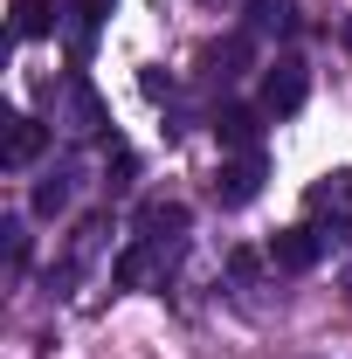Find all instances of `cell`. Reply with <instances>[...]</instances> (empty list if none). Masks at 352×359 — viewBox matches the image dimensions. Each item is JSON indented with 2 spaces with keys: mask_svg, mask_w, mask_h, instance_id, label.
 <instances>
[{
  "mask_svg": "<svg viewBox=\"0 0 352 359\" xmlns=\"http://www.w3.org/2000/svg\"><path fill=\"white\" fill-rule=\"evenodd\" d=\"M325 242H332V235H325V228H276V235H269V269H283V276H304V269H318L325 263Z\"/></svg>",
  "mask_w": 352,
  "mask_h": 359,
  "instance_id": "5b68a950",
  "label": "cell"
},
{
  "mask_svg": "<svg viewBox=\"0 0 352 359\" xmlns=\"http://www.w3.org/2000/svg\"><path fill=\"white\" fill-rule=\"evenodd\" d=\"M304 104H311V69L297 62V55H276V62L263 69V83H256V111L283 125V118H297Z\"/></svg>",
  "mask_w": 352,
  "mask_h": 359,
  "instance_id": "6da1fadb",
  "label": "cell"
},
{
  "mask_svg": "<svg viewBox=\"0 0 352 359\" xmlns=\"http://www.w3.org/2000/svg\"><path fill=\"white\" fill-rule=\"evenodd\" d=\"M215 138H221V152H263V111L256 104H221Z\"/></svg>",
  "mask_w": 352,
  "mask_h": 359,
  "instance_id": "ba28073f",
  "label": "cell"
},
{
  "mask_svg": "<svg viewBox=\"0 0 352 359\" xmlns=\"http://www.w3.org/2000/svg\"><path fill=\"white\" fill-rule=\"evenodd\" d=\"M111 7H118V0H62V35H69V55H76V62H90L97 28H104Z\"/></svg>",
  "mask_w": 352,
  "mask_h": 359,
  "instance_id": "9c48e42d",
  "label": "cell"
},
{
  "mask_svg": "<svg viewBox=\"0 0 352 359\" xmlns=\"http://www.w3.org/2000/svg\"><path fill=\"white\" fill-rule=\"evenodd\" d=\"M346 42H352V21H346Z\"/></svg>",
  "mask_w": 352,
  "mask_h": 359,
  "instance_id": "9a60e30c",
  "label": "cell"
},
{
  "mask_svg": "<svg viewBox=\"0 0 352 359\" xmlns=\"http://www.w3.org/2000/svg\"><path fill=\"white\" fill-rule=\"evenodd\" d=\"M48 132H55V125H42V118H21V111H14V118H7V145H0L7 173H28V166L48 152Z\"/></svg>",
  "mask_w": 352,
  "mask_h": 359,
  "instance_id": "52a82bcc",
  "label": "cell"
},
{
  "mask_svg": "<svg viewBox=\"0 0 352 359\" xmlns=\"http://www.w3.org/2000/svg\"><path fill=\"white\" fill-rule=\"evenodd\" d=\"M55 125L69 138H111V111H104V97H97V83H90L83 69L62 76V111H55Z\"/></svg>",
  "mask_w": 352,
  "mask_h": 359,
  "instance_id": "7a4b0ae2",
  "label": "cell"
},
{
  "mask_svg": "<svg viewBox=\"0 0 352 359\" xmlns=\"http://www.w3.org/2000/svg\"><path fill=\"white\" fill-rule=\"evenodd\" d=\"M187 228H194V215H187L180 201H145L138 222H132V235L152 242V249H166V256H180V249H187Z\"/></svg>",
  "mask_w": 352,
  "mask_h": 359,
  "instance_id": "8992f818",
  "label": "cell"
},
{
  "mask_svg": "<svg viewBox=\"0 0 352 359\" xmlns=\"http://www.w3.org/2000/svg\"><path fill=\"white\" fill-rule=\"evenodd\" d=\"M304 21H297V0H249V35H276L290 42Z\"/></svg>",
  "mask_w": 352,
  "mask_h": 359,
  "instance_id": "4fadbf2b",
  "label": "cell"
},
{
  "mask_svg": "<svg viewBox=\"0 0 352 359\" xmlns=\"http://www.w3.org/2000/svg\"><path fill=\"white\" fill-rule=\"evenodd\" d=\"M249 55H256V35H228V42L208 48V69H201V76H208V83H235V76L249 69Z\"/></svg>",
  "mask_w": 352,
  "mask_h": 359,
  "instance_id": "7c38bea8",
  "label": "cell"
},
{
  "mask_svg": "<svg viewBox=\"0 0 352 359\" xmlns=\"http://www.w3.org/2000/svg\"><path fill=\"white\" fill-rule=\"evenodd\" d=\"M242 7H249V0H242Z\"/></svg>",
  "mask_w": 352,
  "mask_h": 359,
  "instance_id": "2e32d148",
  "label": "cell"
},
{
  "mask_svg": "<svg viewBox=\"0 0 352 359\" xmlns=\"http://www.w3.org/2000/svg\"><path fill=\"white\" fill-rule=\"evenodd\" d=\"M62 28V7L55 0H14V42H42Z\"/></svg>",
  "mask_w": 352,
  "mask_h": 359,
  "instance_id": "5bb4252c",
  "label": "cell"
},
{
  "mask_svg": "<svg viewBox=\"0 0 352 359\" xmlns=\"http://www.w3.org/2000/svg\"><path fill=\"white\" fill-rule=\"evenodd\" d=\"M263 180H269V152H228L215 173V201L221 208H249L263 194Z\"/></svg>",
  "mask_w": 352,
  "mask_h": 359,
  "instance_id": "277c9868",
  "label": "cell"
},
{
  "mask_svg": "<svg viewBox=\"0 0 352 359\" xmlns=\"http://www.w3.org/2000/svg\"><path fill=\"white\" fill-rule=\"evenodd\" d=\"M76 194H83V159H76V152H62L55 166H42L35 194H28V208H35L42 222H62V215L76 208Z\"/></svg>",
  "mask_w": 352,
  "mask_h": 359,
  "instance_id": "3957f363",
  "label": "cell"
},
{
  "mask_svg": "<svg viewBox=\"0 0 352 359\" xmlns=\"http://www.w3.org/2000/svg\"><path fill=\"white\" fill-rule=\"evenodd\" d=\"M304 208H311V215H325L332 228H352V166H339V173H325V180H311Z\"/></svg>",
  "mask_w": 352,
  "mask_h": 359,
  "instance_id": "30bf717a",
  "label": "cell"
},
{
  "mask_svg": "<svg viewBox=\"0 0 352 359\" xmlns=\"http://www.w3.org/2000/svg\"><path fill=\"white\" fill-rule=\"evenodd\" d=\"M159 269H173V256H166V249H152V242H138V235H132V249H125V256L111 263V283H118V290H145V283H152Z\"/></svg>",
  "mask_w": 352,
  "mask_h": 359,
  "instance_id": "8fae6325",
  "label": "cell"
}]
</instances>
